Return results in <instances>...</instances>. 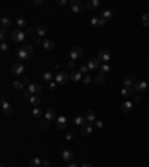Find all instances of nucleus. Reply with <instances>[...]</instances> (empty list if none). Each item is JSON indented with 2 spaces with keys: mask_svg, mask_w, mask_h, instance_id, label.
I'll return each instance as SVG.
<instances>
[{
  "mask_svg": "<svg viewBox=\"0 0 149 167\" xmlns=\"http://www.w3.org/2000/svg\"><path fill=\"white\" fill-rule=\"evenodd\" d=\"M26 38H27V35H26V32H23V30H14L12 33H11V41L15 42V43H20V42H24L26 41Z\"/></svg>",
  "mask_w": 149,
  "mask_h": 167,
  "instance_id": "1",
  "label": "nucleus"
},
{
  "mask_svg": "<svg viewBox=\"0 0 149 167\" xmlns=\"http://www.w3.org/2000/svg\"><path fill=\"white\" fill-rule=\"evenodd\" d=\"M54 81L58 84V85H64V84H67V81H70V76H69L67 72H58V73L55 75Z\"/></svg>",
  "mask_w": 149,
  "mask_h": 167,
  "instance_id": "2",
  "label": "nucleus"
},
{
  "mask_svg": "<svg viewBox=\"0 0 149 167\" xmlns=\"http://www.w3.org/2000/svg\"><path fill=\"white\" fill-rule=\"evenodd\" d=\"M0 106H2V114L3 115H11L12 114V106H11V103L5 99V97H2V100H0Z\"/></svg>",
  "mask_w": 149,
  "mask_h": 167,
  "instance_id": "3",
  "label": "nucleus"
},
{
  "mask_svg": "<svg viewBox=\"0 0 149 167\" xmlns=\"http://www.w3.org/2000/svg\"><path fill=\"white\" fill-rule=\"evenodd\" d=\"M69 6H70V11H72L73 14H82V12H84V5H82L79 0H72Z\"/></svg>",
  "mask_w": 149,
  "mask_h": 167,
  "instance_id": "4",
  "label": "nucleus"
},
{
  "mask_svg": "<svg viewBox=\"0 0 149 167\" xmlns=\"http://www.w3.org/2000/svg\"><path fill=\"white\" fill-rule=\"evenodd\" d=\"M84 54V51H82V48L81 46H74L73 49L70 51V54H69V57H70V61H78L79 58H81V55Z\"/></svg>",
  "mask_w": 149,
  "mask_h": 167,
  "instance_id": "5",
  "label": "nucleus"
},
{
  "mask_svg": "<svg viewBox=\"0 0 149 167\" xmlns=\"http://www.w3.org/2000/svg\"><path fill=\"white\" fill-rule=\"evenodd\" d=\"M27 90L30 91L32 96H39V94L42 93V85L37 84V82H30L29 87H27Z\"/></svg>",
  "mask_w": 149,
  "mask_h": 167,
  "instance_id": "6",
  "label": "nucleus"
},
{
  "mask_svg": "<svg viewBox=\"0 0 149 167\" xmlns=\"http://www.w3.org/2000/svg\"><path fill=\"white\" fill-rule=\"evenodd\" d=\"M69 76H70V81H72V82H81L85 75H84L79 69H76L73 72H69Z\"/></svg>",
  "mask_w": 149,
  "mask_h": 167,
  "instance_id": "7",
  "label": "nucleus"
},
{
  "mask_svg": "<svg viewBox=\"0 0 149 167\" xmlns=\"http://www.w3.org/2000/svg\"><path fill=\"white\" fill-rule=\"evenodd\" d=\"M17 55H18V58H20L21 61H27V60H30V58H32V55H33V54H30V52H29V51L23 46V48H20V49H18Z\"/></svg>",
  "mask_w": 149,
  "mask_h": 167,
  "instance_id": "8",
  "label": "nucleus"
},
{
  "mask_svg": "<svg viewBox=\"0 0 149 167\" xmlns=\"http://www.w3.org/2000/svg\"><path fill=\"white\" fill-rule=\"evenodd\" d=\"M97 58H99L100 63L105 64V63H109V61H111L112 57H111V52H109L108 49H102V51L99 52V57H97Z\"/></svg>",
  "mask_w": 149,
  "mask_h": 167,
  "instance_id": "9",
  "label": "nucleus"
},
{
  "mask_svg": "<svg viewBox=\"0 0 149 167\" xmlns=\"http://www.w3.org/2000/svg\"><path fill=\"white\" fill-rule=\"evenodd\" d=\"M87 66H88L90 72H94V70L100 69V61H99V58H90L87 61Z\"/></svg>",
  "mask_w": 149,
  "mask_h": 167,
  "instance_id": "10",
  "label": "nucleus"
},
{
  "mask_svg": "<svg viewBox=\"0 0 149 167\" xmlns=\"http://www.w3.org/2000/svg\"><path fill=\"white\" fill-rule=\"evenodd\" d=\"M24 70H26V67H24V64H23V63H15V64L12 66V73H14L15 76L23 75V73H24Z\"/></svg>",
  "mask_w": 149,
  "mask_h": 167,
  "instance_id": "11",
  "label": "nucleus"
},
{
  "mask_svg": "<svg viewBox=\"0 0 149 167\" xmlns=\"http://www.w3.org/2000/svg\"><path fill=\"white\" fill-rule=\"evenodd\" d=\"M36 35H37V38H45L46 35H48V27L45 26V24H40V26H37L36 27ZM46 39V38H45Z\"/></svg>",
  "mask_w": 149,
  "mask_h": 167,
  "instance_id": "12",
  "label": "nucleus"
},
{
  "mask_svg": "<svg viewBox=\"0 0 149 167\" xmlns=\"http://www.w3.org/2000/svg\"><path fill=\"white\" fill-rule=\"evenodd\" d=\"M133 106H134V103H133L131 100H127V102H124V103L121 105V111H122L124 114H130V112L133 111Z\"/></svg>",
  "mask_w": 149,
  "mask_h": 167,
  "instance_id": "13",
  "label": "nucleus"
},
{
  "mask_svg": "<svg viewBox=\"0 0 149 167\" xmlns=\"http://www.w3.org/2000/svg\"><path fill=\"white\" fill-rule=\"evenodd\" d=\"M43 115H45V120H46L48 123H51V121H55V120H57L55 111H54V109H51V108H49V109H46Z\"/></svg>",
  "mask_w": 149,
  "mask_h": 167,
  "instance_id": "14",
  "label": "nucleus"
},
{
  "mask_svg": "<svg viewBox=\"0 0 149 167\" xmlns=\"http://www.w3.org/2000/svg\"><path fill=\"white\" fill-rule=\"evenodd\" d=\"M146 88H148V84L145 82V81H140V82L134 84V93H137V94L146 91Z\"/></svg>",
  "mask_w": 149,
  "mask_h": 167,
  "instance_id": "15",
  "label": "nucleus"
},
{
  "mask_svg": "<svg viewBox=\"0 0 149 167\" xmlns=\"http://www.w3.org/2000/svg\"><path fill=\"white\" fill-rule=\"evenodd\" d=\"M67 123H69V120H67L66 117H58V118L55 120L57 128H60V130H64V128L67 127Z\"/></svg>",
  "mask_w": 149,
  "mask_h": 167,
  "instance_id": "16",
  "label": "nucleus"
},
{
  "mask_svg": "<svg viewBox=\"0 0 149 167\" xmlns=\"http://www.w3.org/2000/svg\"><path fill=\"white\" fill-rule=\"evenodd\" d=\"M134 84H136L134 75H128V76L124 78V87L125 88H134Z\"/></svg>",
  "mask_w": 149,
  "mask_h": 167,
  "instance_id": "17",
  "label": "nucleus"
},
{
  "mask_svg": "<svg viewBox=\"0 0 149 167\" xmlns=\"http://www.w3.org/2000/svg\"><path fill=\"white\" fill-rule=\"evenodd\" d=\"M42 46H43L45 51H52V49L55 48V43H54V41H51V39H43V41H42Z\"/></svg>",
  "mask_w": 149,
  "mask_h": 167,
  "instance_id": "18",
  "label": "nucleus"
},
{
  "mask_svg": "<svg viewBox=\"0 0 149 167\" xmlns=\"http://www.w3.org/2000/svg\"><path fill=\"white\" fill-rule=\"evenodd\" d=\"M93 131H94V125L93 124H87L81 128V134H82V136H90Z\"/></svg>",
  "mask_w": 149,
  "mask_h": 167,
  "instance_id": "19",
  "label": "nucleus"
},
{
  "mask_svg": "<svg viewBox=\"0 0 149 167\" xmlns=\"http://www.w3.org/2000/svg\"><path fill=\"white\" fill-rule=\"evenodd\" d=\"M61 158H63L66 163H69V161L73 160V152H72L70 149H64V151L61 152Z\"/></svg>",
  "mask_w": 149,
  "mask_h": 167,
  "instance_id": "20",
  "label": "nucleus"
},
{
  "mask_svg": "<svg viewBox=\"0 0 149 167\" xmlns=\"http://www.w3.org/2000/svg\"><path fill=\"white\" fill-rule=\"evenodd\" d=\"M73 124L82 128L84 125L88 124V121H87V118H85V117H74V118H73Z\"/></svg>",
  "mask_w": 149,
  "mask_h": 167,
  "instance_id": "21",
  "label": "nucleus"
},
{
  "mask_svg": "<svg viewBox=\"0 0 149 167\" xmlns=\"http://www.w3.org/2000/svg\"><path fill=\"white\" fill-rule=\"evenodd\" d=\"M0 26H2V29L8 30V29L12 26V21H11V18H8V17H2V18H0Z\"/></svg>",
  "mask_w": 149,
  "mask_h": 167,
  "instance_id": "22",
  "label": "nucleus"
},
{
  "mask_svg": "<svg viewBox=\"0 0 149 167\" xmlns=\"http://www.w3.org/2000/svg\"><path fill=\"white\" fill-rule=\"evenodd\" d=\"M55 76H54V73L52 72H49V70H45V72H42V79L45 81V82H52V79H54Z\"/></svg>",
  "mask_w": 149,
  "mask_h": 167,
  "instance_id": "23",
  "label": "nucleus"
},
{
  "mask_svg": "<svg viewBox=\"0 0 149 167\" xmlns=\"http://www.w3.org/2000/svg\"><path fill=\"white\" fill-rule=\"evenodd\" d=\"M87 8H88L90 11L99 9V8H100V0H90V2L87 3Z\"/></svg>",
  "mask_w": 149,
  "mask_h": 167,
  "instance_id": "24",
  "label": "nucleus"
},
{
  "mask_svg": "<svg viewBox=\"0 0 149 167\" xmlns=\"http://www.w3.org/2000/svg\"><path fill=\"white\" fill-rule=\"evenodd\" d=\"M85 118H87L88 124H94V121H96V112L94 111H87Z\"/></svg>",
  "mask_w": 149,
  "mask_h": 167,
  "instance_id": "25",
  "label": "nucleus"
},
{
  "mask_svg": "<svg viewBox=\"0 0 149 167\" xmlns=\"http://www.w3.org/2000/svg\"><path fill=\"white\" fill-rule=\"evenodd\" d=\"M42 158H39V157H33L30 161H29V164H30V167H42Z\"/></svg>",
  "mask_w": 149,
  "mask_h": 167,
  "instance_id": "26",
  "label": "nucleus"
},
{
  "mask_svg": "<svg viewBox=\"0 0 149 167\" xmlns=\"http://www.w3.org/2000/svg\"><path fill=\"white\" fill-rule=\"evenodd\" d=\"M17 27H18V30H23V29H26V27H27V20L20 17V18L17 20Z\"/></svg>",
  "mask_w": 149,
  "mask_h": 167,
  "instance_id": "27",
  "label": "nucleus"
},
{
  "mask_svg": "<svg viewBox=\"0 0 149 167\" xmlns=\"http://www.w3.org/2000/svg\"><path fill=\"white\" fill-rule=\"evenodd\" d=\"M94 81H96V84H99V85H105V84H106V75L99 73V75L94 78Z\"/></svg>",
  "mask_w": 149,
  "mask_h": 167,
  "instance_id": "28",
  "label": "nucleus"
},
{
  "mask_svg": "<svg viewBox=\"0 0 149 167\" xmlns=\"http://www.w3.org/2000/svg\"><path fill=\"white\" fill-rule=\"evenodd\" d=\"M29 102L32 103V106H33V108H37V106L40 105V102H42V100H40V97H39V96H32V97L29 99Z\"/></svg>",
  "mask_w": 149,
  "mask_h": 167,
  "instance_id": "29",
  "label": "nucleus"
},
{
  "mask_svg": "<svg viewBox=\"0 0 149 167\" xmlns=\"http://www.w3.org/2000/svg\"><path fill=\"white\" fill-rule=\"evenodd\" d=\"M32 115H33V118L39 120V118H42V117H43V111H42L40 108H33V111H32Z\"/></svg>",
  "mask_w": 149,
  "mask_h": 167,
  "instance_id": "30",
  "label": "nucleus"
},
{
  "mask_svg": "<svg viewBox=\"0 0 149 167\" xmlns=\"http://www.w3.org/2000/svg\"><path fill=\"white\" fill-rule=\"evenodd\" d=\"M133 93H134V88H122L121 90V96H124V97H131L133 96Z\"/></svg>",
  "mask_w": 149,
  "mask_h": 167,
  "instance_id": "31",
  "label": "nucleus"
},
{
  "mask_svg": "<svg viewBox=\"0 0 149 167\" xmlns=\"http://www.w3.org/2000/svg\"><path fill=\"white\" fill-rule=\"evenodd\" d=\"M112 17H113V14H112L111 9H105V11L102 12V18H103V20H106V21L112 20Z\"/></svg>",
  "mask_w": 149,
  "mask_h": 167,
  "instance_id": "32",
  "label": "nucleus"
},
{
  "mask_svg": "<svg viewBox=\"0 0 149 167\" xmlns=\"http://www.w3.org/2000/svg\"><path fill=\"white\" fill-rule=\"evenodd\" d=\"M12 87H14V90L15 91H24V84H23V81H15V82L12 84Z\"/></svg>",
  "mask_w": 149,
  "mask_h": 167,
  "instance_id": "33",
  "label": "nucleus"
},
{
  "mask_svg": "<svg viewBox=\"0 0 149 167\" xmlns=\"http://www.w3.org/2000/svg\"><path fill=\"white\" fill-rule=\"evenodd\" d=\"M109 72H111V66H109L108 63H105V64H102V66H100V73L108 75Z\"/></svg>",
  "mask_w": 149,
  "mask_h": 167,
  "instance_id": "34",
  "label": "nucleus"
},
{
  "mask_svg": "<svg viewBox=\"0 0 149 167\" xmlns=\"http://www.w3.org/2000/svg\"><path fill=\"white\" fill-rule=\"evenodd\" d=\"M142 24L143 27H149V12H145L142 15Z\"/></svg>",
  "mask_w": 149,
  "mask_h": 167,
  "instance_id": "35",
  "label": "nucleus"
},
{
  "mask_svg": "<svg viewBox=\"0 0 149 167\" xmlns=\"http://www.w3.org/2000/svg\"><path fill=\"white\" fill-rule=\"evenodd\" d=\"M9 38V33H8V30H5V29H2V32H0V39L2 42H6V39Z\"/></svg>",
  "mask_w": 149,
  "mask_h": 167,
  "instance_id": "36",
  "label": "nucleus"
},
{
  "mask_svg": "<svg viewBox=\"0 0 149 167\" xmlns=\"http://www.w3.org/2000/svg\"><path fill=\"white\" fill-rule=\"evenodd\" d=\"M64 139L69 140V142H72V140L74 139V134L72 133V131H66V133H64Z\"/></svg>",
  "mask_w": 149,
  "mask_h": 167,
  "instance_id": "37",
  "label": "nucleus"
},
{
  "mask_svg": "<svg viewBox=\"0 0 149 167\" xmlns=\"http://www.w3.org/2000/svg\"><path fill=\"white\" fill-rule=\"evenodd\" d=\"M0 51H2L3 54H6V52L9 51V45H8L6 42H2V45H0Z\"/></svg>",
  "mask_w": 149,
  "mask_h": 167,
  "instance_id": "38",
  "label": "nucleus"
},
{
  "mask_svg": "<svg viewBox=\"0 0 149 167\" xmlns=\"http://www.w3.org/2000/svg\"><path fill=\"white\" fill-rule=\"evenodd\" d=\"M91 82H93V78H91L90 75H85L84 79H82V84H84V85H90Z\"/></svg>",
  "mask_w": 149,
  "mask_h": 167,
  "instance_id": "39",
  "label": "nucleus"
},
{
  "mask_svg": "<svg viewBox=\"0 0 149 167\" xmlns=\"http://www.w3.org/2000/svg\"><path fill=\"white\" fill-rule=\"evenodd\" d=\"M79 70H81L84 75H87V73L90 72V69H88V66H87V64H81V66H79Z\"/></svg>",
  "mask_w": 149,
  "mask_h": 167,
  "instance_id": "40",
  "label": "nucleus"
},
{
  "mask_svg": "<svg viewBox=\"0 0 149 167\" xmlns=\"http://www.w3.org/2000/svg\"><path fill=\"white\" fill-rule=\"evenodd\" d=\"M99 18H100V17H93V18H91V26H93V27H99Z\"/></svg>",
  "mask_w": 149,
  "mask_h": 167,
  "instance_id": "41",
  "label": "nucleus"
},
{
  "mask_svg": "<svg viewBox=\"0 0 149 167\" xmlns=\"http://www.w3.org/2000/svg\"><path fill=\"white\" fill-rule=\"evenodd\" d=\"M94 128L102 130V128H103V123H102V121H99V120H96V121H94Z\"/></svg>",
  "mask_w": 149,
  "mask_h": 167,
  "instance_id": "42",
  "label": "nucleus"
},
{
  "mask_svg": "<svg viewBox=\"0 0 149 167\" xmlns=\"http://www.w3.org/2000/svg\"><path fill=\"white\" fill-rule=\"evenodd\" d=\"M30 97H32V94H30V91H29V90H24V91H23V99H26V100H29Z\"/></svg>",
  "mask_w": 149,
  "mask_h": 167,
  "instance_id": "43",
  "label": "nucleus"
},
{
  "mask_svg": "<svg viewBox=\"0 0 149 167\" xmlns=\"http://www.w3.org/2000/svg\"><path fill=\"white\" fill-rule=\"evenodd\" d=\"M131 102H133V103H140V102H142V96H139V94H137V96H133Z\"/></svg>",
  "mask_w": 149,
  "mask_h": 167,
  "instance_id": "44",
  "label": "nucleus"
},
{
  "mask_svg": "<svg viewBox=\"0 0 149 167\" xmlns=\"http://www.w3.org/2000/svg\"><path fill=\"white\" fill-rule=\"evenodd\" d=\"M57 85H58V84L55 82V81H52V82H49V84H48V90H49V91H54Z\"/></svg>",
  "mask_w": 149,
  "mask_h": 167,
  "instance_id": "45",
  "label": "nucleus"
},
{
  "mask_svg": "<svg viewBox=\"0 0 149 167\" xmlns=\"http://www.w3.org/2000/svg\"><path fill=\"white\" fill-rule=\"evenodd\" d=\"M40 128H42V130H48V128H49V123H48L46 120L42 121V123H40Z\"/></svg>",
  "mask_w": 149,
  "mask_h": 167,
  "instance_id": "46",
  "label": "nucleus"
},
{
  "mask_svg": "<svg viewBox=\"0 0 149 167\" xmlns=\"http://www.w3.org/2000/svg\"><path fill=\"white\" fill-rule=\"evenodd\" d=\"M67 69H69V72L76 70V69H74V61H69V63H67Z\"/></svg>",
  "mask_w": 149,
  "mask_h": 167,
  "instance_id": "47",
  "label": "nucleus"
},
{
  "mask_svg": "<svg viewBox=\"0 0 149 167\" xmlns=\"http://www.w3.org/2000/svg\"><path fill=\"white\" fill-rule=\"evenodd\" d=\"M33 33H36V29H32V27H29V29L26 30V35H27V36H30V35H33Z\"/></svg>",
  "mask_w": 149,
  "mask_h": 167,
  "instance_id": "48",
  "label": "nucleus"
},
{
  "mask_svg": "<svg viewBox=\"0 0 149 167\" xmlns=\"http://www.w3.org/2000/svg\"><path fill=\"white\" fill-rule=\"evenodd\" d=\"M24 48H26V49H27L30 54H33V52H35V48H33V45H24Z\"/></svg>",
  "mask_w": 149,
  "mask_h": 167,
  "instance_id": "49",
  "label": "nucleus"
},
{
  "mask_svg": "<svg viewBox=\"0 0 149 167\" xmlns=\"http://www.w3.org/2000/svg\"><path fill=\"white\" fill-rule=\"evenodd\" d=\"M106 23H108V21H106V20H103L102 17L99 18V27H103V26H106Z\"/></svg>",
  "mask_w": 149,
  "mask_h": 167,
  "instance_id": "50",
  "label": "nucleus"
},
{
  "mask_svg": "<svg viewBox=\"0 0 149 167\" xmlns=\"http://www.w3.org/2000/svg\"><path fill=\"white\" fill-rule=\"evenodd\" d=\"M42 167H51V161H49V160H46V158H45V160H43V161H42Z\"/></svg>",
  "mask_w": 149,
  "mask_h": 167,
  "instance_id": "51",
  "label": "nucleus"
},
{
  "mask_svg": "<svg viewBox=\"0 0 149 167\" xmlns=\"http://www.w3.org/2000/svg\"><path fill=\"white\" fill-rule=\"evenodd\" d=\"M58 5L60 6H66V5H70V2H67V0H58Z\"/></svg>",
  "mask_w": 149,
  "mask_h": 167,
  "instance_id": "52",
  "label": "nucleus"
},
{
  "mask_svg": "<svg viewBox=\"0 0 149 167\" xmlns=\"http://www.w3.org/2000/svg\"><path fill=\"white\" fill-rule=\"evenodd\" d=\"M67 167H81V166H79L78 163H69V164H67Z\"/></svg>",
  "mask_w": 149,
  "mask_h": 167,
  "instance_id": "53",
  "label": "nucleus"
},
{
  "mask_svg": "<svg viewBox=\"0 0 149 167\" xmlns=\"http://www.w3.org/2000/svg\"><path fill=\"white\" fill-rule=\"evenodd\" d=\"M43 2L42 0H33V5H42Z\"/></svg>",
  "mask_w": 149,
  "mask_h": 167,
  "instance_id": "54",
  "label": "nucleus"
},
{
  "mask_svg": "<svg viewBox=\"0 0 149 167\" xmlns=\"http://www.w3.org/2000/svg\"><path fill=\"white\" fill-rule=\"evenodd\" d=\"M81 167H93V164H90V163H84V164H81Z\"/></svg>",
  "mask_w": 149,
  "mask_h": 167,
  "instance_id": "55",
  "label": "nucleus"
},
{
  "mask_svg": "<svg viewBox=\"0 0 149 167\" xmlns=\"http://www.w3.org/2000/svg\"><path fill=\"white\" fill-rule=\"evenodd\" d=\"M39 42H40V38H37L36 36V38H35V43H39Z\"/></svg>",
  "mask_w": 149,
  "mask_h": 167,
  "instance_id": "56",
  "label": "nucleus"
}]
</instances>
